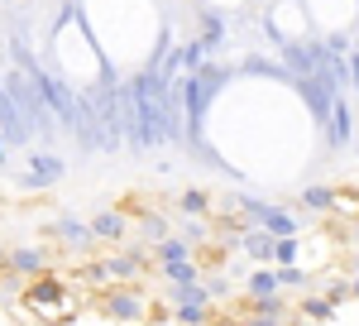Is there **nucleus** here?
Wrapping results in <instances>:
<instances>
[{
    "mask_svg": "<svg viewBox=\"0 0 359 326\" xmlns=\"http://www.w3.org/2000/svg\"><path fill=\"white\" fill-rule=\"evenodd\" d=\"M34 82H39V91H43L48 110L57 115V125L67 130V125L77 120V91H72V86H67L62 77H53V72H34Z\"/></svg>",
    "mask_w": 359,
    "mask_h": 326,
    "instance_id": "2",
    "label": "nucleus"
},
{
    "mask_svg": "<svg viewBox=\"0 0 359 326\" xmlns=\"http://www.w3.org/2000/svg\"><path fill=\"white\" fill-rule=\"evenodd\" d=\"M201 288H206V298H225V293H230V278H221V273H216V278H206Z\"/></svg>",
    "mask_w": 359,
    "mask_h": 326,
    "instance_id": "27",
    "label": "nucleus"
},
{
    "mask_svg": "<svg viewBox=\"0 0 359 326\" xmlns=\"http://www.w3.org/2000/svg\"><path fill=\"white\" fill-rule=\"evenodd\" d=\"M206 39H192V44H182L177 48V58H172V67H177V77H192V72H201L206 67Z\"/></svg>",
    "mask_w": 359,
    "mask_h": 326,
    "instance_id": "13",
    "label": "nucleus"
},
{
    "mask_svg": "<svg viewBox=\"0 0 359 326\" xmlns=\"http://www.w3.org/2000/svg\"><path fill=\"white\" fill-rule=\"evenodd\" d=\"M5 159H10V144H5V139H0V163H5Z\"/></svg>",
    "mask_w": 359,
    "mask_h": 326,
    "instance_id": "33",
    "label": "nucleus"
},
{
    "mask_svg": "<svg viewBox=\"0 0 359 326\" xmlns=\"http://www.w3.org/2000/svg\"><path fill=\"white\" fill-rule=\"evenodd\" d=\"M91 235H96V240H125V235H130V221L120 216V211H101V216L91 221Z\"/></svg>",
    "mask_w": 359,
    "mask_h": 326,
    "instance_id": "14",
    "label": "nucleus"
},
{
    "mask_svg": "<svg viewBox=\"0 0 359 326\" xmlns=\"http://www.w3.org/2000/svg\"><path fill=\"white\" fill-rule=\"evenodd\" d=\"M350 86H355V91H359V48H355V53H350Z\"/></svg>",
    "mask_w": 359,
    "mask_h": 326,
    "instance_id": "31",
    "label": "nucleus"
},
{
    "mask_svg": "<svg viewBox=\"0 0 359 326\" xmlns=\"http://www.w3.org/2000/svg\"><path fill=\"white\" fill-rule=\"evenodd\" d=\"M273 240H278V235H269L264 226H249V235L240 240V249H245L254 264H273Z\"/></svg>",
    "mask_w": 359,
    "mask_h": 326,
    "instance_id": "12",
    "label": "nucleus"
},
{
    "mask_svg": "<svg viewBox=\"0 0 359 326\" xmlns=\"http://www.w3.org/2000/svg\"><path fill=\"white\" fill-rule=\"evenodd\" d=\"M201 25H206V48H216V44H221V39H225V25H221V20H216V15H206Z\"/></svg>",
    "mask_w": 359,
    "mask_h": 326,
    "instance_id": "26",
    "label": "nucleus"
},
{
    "mask_svg": "<svg viewBox=\"0 0 359 326\" xmlns=\"http://www.w3.org/2000/svg\"><path fill=\"white\" fill-rule=\"evenodd\" d=\"M25 302L29 307H62L67 302V283L53 278V273H39V278L25 283Z\"/></svg>",
    "mask_w": 359,
    "mask_h": 326,
    "instance_id": "7",
    "label": "nucleus"
},
{
    "mask_svg": "<svg viewBox=\"0 0 359 326\" xmlns=\"http://www.w3.org/2000/svg\"><path fill=\"white\" fill-rule=\"evenodd\" d=\"M245 293H249V302H254V298H278V293H283L278 269H273V264H259V269L245 278Z\"/></svg>",
    "mask_w": 359,
    "mask_h": 326,
    "instance_id": "11",
    "label": "nucleus"
},
{
    "mask_svg": "<svg viewBox=\"0 0 359 326\" xmlns=\"http://www.w3.org/2000/svg\"><path fill=\"white\" fill-rule=\"evenodd\" d=\"M106 264H111V278L115 283H125V278H135L139 269H144V254H111V259H106Z\"/></svg>",
    "mask_w": 359,
    "mask_h": 326,
    "instance_id": "18",
    "label": "nucleus"
},
{
    "mask_svg": "<svg viewBox=\"0 0 359 326\" xmlns=\"http://www.w3.org/2000/svg\"><path fill=\"white\" fill-rule=\"evenodd\" d=\"M62 178H67V163L57 159V154H34L29 168L20 173V188L43 192V188H53V183H62Z\"/></svg>",
    "mask_w": 359,
    "mask_h": 326,
    "instance_id": "3",
    "label": "nucleus"
},
{
    "mask_svg": "<svg viewBox=\"0 0 359 326\" xmlns=\"http://www.w3.org/2000/svg\"><path fill=\"white\" fill-rule=\"evenodd\" d=\"M350 298H359V273H355V278H350Z\"/></svg>",
    "mask_w": 359,
    "mask_h": 326,
    "instance_id": "32",
    "label": "nucleus"
},
{
    "mask_svg": "<svg viewBox=\"0 0 359 326\" xmlns=\"http://www.w3.org/2000/svg\"><path fill=\"white\" fill-rule=\"evenodd\" d=\"M5 259H10V249H5V244H0V264H5Z\"/></svg>",
    "mask_w": 359,
    "mask_h": 326,
    "instance_id": "34",
    "label": "nucleus"
},
{
    "mask_svg": "<svg viewBox=\"0 0 359 326\" xmlns=\"http://www.w3.org/2000/svg\"><path fill=\"white\" fill-rule=\"evenodd\" d=\"M0 139H5L10 149H25L29 144V125H25V115H20V106L10 101L5 82H0Z\"/></svg>",
    "mask_w": 359,
    "mask_h": 326,
    "instance_id": "6",
    "label": "nucleus"
},
{
    "mask_svg": "<svg viewBox=\"0 0 359 326\" xmlns=\"http://www.w3.org/2000/svg\"><path fill=\"white\" fill-rule=\"evenodd\" d=\"M278 283H283V288H306V273L297 269V264H287V269H278Z\"/></svg>",
    "mask_w": 359,
    "mask_h": 326,
    "instance_id": "25",
    "label": "nucleus"
},
{
    "mask_svg": "<svg viewBox=\"0 0 359 326\" xmlns=\"http://www.w3.org/2000/svg\"><path fill=\"white\" fill-rule=\"evenodd\" d=\"M182 235H187L192 244H201L206 235H211V226H206V216H187V230H182Z\"/></svg>",
    "mask_w": 359,
    "mask_h": 326,
    "instance_id": "24",
    "label": "nucleus"
},
{
    "mask_svg": "<svg viewBox=\"0 0 359 326\" xmlns=\"http://www.w3.org/2000/svg\"><path fill=\"white\" fill-rule=\"evenodd\" d=\"M355 125H359L355 106H350L345 96H335V101H331V115H326V144H331V149H345V144L355 139Z\"/></svg>",
    "mask_w": 359,
    "mask_h": 326,
    "instance_id": "4",
    "label": "nucleus"
},
{
    "mask_svg": "<svg viewBox=\"0 0 359 326\" xmlns=\"http://www.w3.org/2000/svg\"><path fill=\"white\" fill-rule=\"evenodd\" d=\"M53 326H77V322H53Z\"/></svg>",
    "mask_w": 359,
    "mask_h": 326,
    "instance_id": "36",
    "label": "nucleus"
},
{
    "mask_svg": "<svg viewBox=\"0 0 359 326\" xmlns=\"http://www.w3.org/2000/svg\"><path fill=\"white\" fill-rule=\"evenodd\" d=\"M302 207H306V211H331V207H335V188H326V183L302 188Z\"/></svg>",
    "mask_w": 359,
    "mask_h": 326,
    "instance_id": "17",
    "label": "nucleus"
},
{
    "mask_svg": "<svg viewBox=\"0 0 359 326\" xmlns=\"http://www.w3.org/2000/svg\"><path fill=\"white\" fill-rule=\"evenodd\" d=\"M86 273H91V283H115V278H111V264H106V259H101V264H91Z\"/></svg>",
    "mask_w": 359,
    "mask_h": 326,
    "instance_id": "29",
    "label": "nucleus"
},
{
    "mask_svg": "<svg viewBox=\"0 0 359 326\" xmlns=\"http://www.w3.org/2000/svg\"><path fill=\"white\" fill-rule=\"evenodd\" d=\"M5 269L20 273V278H39V273H48V249L43 244H20V249H10Z\"/></svg>",
    "mask_w": 359,
    "mask_h": 326,
    "instance_id": "8",
    "label": "nucleus"
},
{
    "mask_svg": "<svg viewBox=\"0 0 359 326\" xmlns=\"http://www.w3.org/2000/svg\"><path fill=\"white\" fill-rule=\"evenodd\" d=\"M163 278H168V283H201L206 273H201L196 259H182V264H163Z\"/></svg>",
    "mask_w": 359,
    "mask_h": 326,
    "instance_id": "20",
    "label": "nucleus"
},
{
    "mask_svg": "<svg viewBox=\"0 0 359 326\" xmlns=\"http://www.w3.org/2000/svg\"><path fill=\"white\" fill-rule=\"evenodd\" d=\"M350 269H355V273H359V254H355V259H350Z\"/></svg>",
    "mask_w": 359,
    "mask_h": 326,
    "instance_id": "35",
    "label": "nucleus"
},
{
    "mask_svg": "<svg viewBox=\"0 0 359 326\" xmlns=\"http://www.w3.org/2000/svg\"><path fill=\"white\" fill-rule=\"evenodd\" d=\"M326 298H331V302H345V298H350V278H335L331 288H326Z\"/></svg>",
    "mask_w": 359,
    "mask_h": 326,
    "instance_id": "28",
    "label": "nucleus"
},
{
    "mask_svg": "<svg viewBox=\"0 0 359 326\" xmlns=\"http://www.w3.org/2000/svg\"><path fill=\"white\" fill-rule=\"evenodd\" d=\"M297 249H302V240H297V235H278V240H273V269L297 264Z\"/></svg>",
    "mask_w": 359,
    "mask_h": 326,
    "instance_id": "21",
    "label": "nucleus"
},
{
    "mask_svg": "<svg viewBox=\"0 0 359 326\" xmlns=\"http://www.w3.org/2000/svg\"><path fill=\"white\" fill-rule=\"evenodd\" d=\"M139 235H144L149 244H158V240L168 235V216H158V211H144V216H139Z\"/></svg>",
    "mask_w": 359,
    "mask_h": 326,
    "instance_id": "22",
    "label": "nucleus"
},
{
    "mask_svg": "<svg viewBox=\"0 0 359 326\" xmlns=\"http://www.w3.org/2000/svg\"><path fill=\"white\" fill-rule=\"evenodd\" d=\"M101 307H106V317H115V322H144V312H149L144 293H135V288H111Z\"/></svg>",
    "mask_w": 359,
    "mask_h": 326,
    "instance_id": "5",
    "label": "nucleus"
},
{
    "mask_svg": "<svg viewBox=\"0 0 359 326\" xmlns=\"http://www.w3.org/2000/svg\"><path fill=\"white\" fill-rule=\"evenodd\" d=\"M172 322H182V326H211V302H172Z\"/></svg>",
    "mask_w": 359,
    "mask_h": 326,
    "instance_id": "16",
    "label": "nucleus"
},
{
    "mask_svg": "<svg viewBox=\"0 0 359 326\" xmlns=\"http://www.w3.org/2000/svg\"><path fill=\"white\" fill-rule=\"evenodd\" d=\"M177 211H182V216H206V211H211V197H206V188H187L182 197H177Z\"/></svg>",
    "mask_w": 359,
    "mask_h": 326,
    "instance_id": "19",
    "label": "nucleus"
},
{
    "mask_svg": "<svg viewBox=\"0 0 359 326\" xmlns=\"http://www.w3.org/2000/svg\"><path fill=\"white\" fill-rule=\"evenodd\" d=\"M302 317L306 322H335V302L331 298H302Z\"/></svg>",
    "mask_w": 359,
    "mask_h": 326,
    "instance_id": "23",
    "label": "nucleus"
},
{
    "mask_svg": "<svg viewBox=\"0 0 359 326\" xmlns=\"http://www.w3.org/2000/svg\"><path fill=\"white\" fill-rule=\"evenodd\" d=\"M292 86L302 91V101H306V110L316 115V125H326V115H331V101H335V91H331V86H326L321 77H297Z\"/></svg>",
    "mask_w": 359,
    "mask_h": 326,
    "instance_id": "9",
    "label": "nucleus"
},
{
    "mask_svg": "<svg viewBox=\"0 0 359 326\" xmlns=\"http://www.w3.org/2000/svg\"><path fill=\"white\" fill-rule=\"evenodd\" d=\"M196 244L187 235H163V240L154 244V254H158V264H182V259H192Z\"/></svg>",
    "mask_w": 359,
    "mask_h": 326,
    "instance_id": "15",
    "label": "nucleus"
},
{
    "mask_svg": "<svg viewBox=\"0 0 359 326\" xmlns=\"http://www.w3.org/2000/svg\"><path fill=\"white\" fill-rule=\"evenodd\" d=\"M53 235L67 244V249H86V244L96 240V235H91V221H77V216H57L53 221Z\"/></svg>",
    "mask_w": 359,
    "mask_h": 326,
    "instance_id": "10",
    "label": "nucleus"
},
{
    "mask_svg": "<svg viewBox=\"0 0 359 326\" xmlns=\"http://www.w3.org/2000/svg\"><path fill=\"white\" fill-rule=\"evenodd\" d=\"M5 91H10V101L20 106V115H25V125H29V135L39 130V139H48V135H57V130H62V125H57V115L48 110V101H43V91H39V82L29 77L25 67L5 72Z\"/></svg>",
    "mask_w": 359,
    "mask_h": 326,
    "instance_id": "1",
    "label": "nucleus"
},
{
    "mask_svg": "<svg viewBox=\"0 0 359 326\" xmlns=\"http://www.w3.org/2000/svg\"><path fill=\"white\" fill-rule=\"evenodd\" d=\"M245 326H287V322H283V317H264V312H254Z\"/></svg>",
    "mask_w": 359,
    "mask_h": 326,
    "instance_id": "30",
    "label": "nucleus"
}]
</instances>
